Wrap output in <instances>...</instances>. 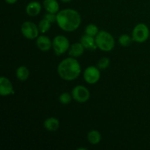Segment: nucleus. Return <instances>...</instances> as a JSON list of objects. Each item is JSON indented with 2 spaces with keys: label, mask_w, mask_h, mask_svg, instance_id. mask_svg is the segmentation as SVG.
Returning a JSON list of instances; mask_svg holds the SVG:
<instances>
[{
  "label": "nucleus",
  "mask_w": 150,
  "mask_h": 150,
  "mask_svg": "<svg viewBox=\"0 0 150 150\" xmlns=\"http://www.w3.org/2000/svg\"><path fill=\"white\" fill-rule=\"evenodd\" d=\"M57 23L59 27L65 32H73L80 26L81 17L74 9H64L57 13Z\"/></svg>",
  "instance_id": "obj_1"
},
{
  "label": "nucleus",
  "mask_w": 150,
  "mask_h": 150,
  "mask_svg": "<svg viewBox=\"0 0 150 150\" xmlns=\"http://www.w3.org/2000/svg\"><path fill=\"white\" fill-rule=\"evenodd\" d=\"M57 72L62 79L70 81L79 77L81 73V68L76 58L71 57L61 61L57 67Z\"/></svg>",
  "instance_id": "obj_2"
},
{
  "label": "nucleus",
  "mask_w": 150,
  "mask_h": 150,
  "mask_svg": "<svg viewBox=\"0 0 150 150\" xmlns=\"http://www.w3.org/2000/svg\"><path fill=\"white\" fill-rule=\"evenodd\" d=\"M95 42L98 48L105 52L112 51L115 46V40L114 37L106 31H99L98 35L95 37Z\"/></svg>",
  "instance_id": "obj_3"
},
{
  "label": "nucleus",
  "mask_w": 150,
  "mask_h": 150,
  "mask_svg": "<svg viewBox=\"0 0 150 150\" xmlns=\"http://www.w3.org/2000/svg\"><path fill=\"white\" fill-rule=\"evenodd\" d=\"M131 37L133 40L136 42L142 43L146 42L149 37V27L145 23H139L133 29Z\"/></svg>",
  "instance_id": "obj_4"
},
{
  "label": "nucleus",
  "mask_w": 150,
  "mask_h": 150,
  "mask_svg": "<svg viewBox=\"0 0 150 150\" xmlns=\"http://www.w3.org/2000/svg\"><path fill=\"white\" fill-rule=\"evenodd\" d=\"M52 47L57 56L62 55L70 48V41L64 35H57L53 40Z\"/></svg>",
  "instance_id": "obj_5"
},
{
  "label": "nucleus",
  "mask_w": 150,
  "mask_h": 150,
  "mask_svg": "<svg viewBox=\"0 0 150 150\" xmlns=\"http://www.w3.org/2000/svg\"><path fill=\"white\" fill-rule=\"evenodd\" d=\"M21 31L22 35L29 40L37 39V38L39 36V28L33 22L26 21L23 23Z\"/></svg>",
  "instance_id": "obj_6"
},
{
  "label": "nucleus",
  "mask_w": 150,
  "mask_h": 150,
  "mask_svg": "<svg viewBox=\"0 0 150 150\" xmlns=\"http://www.w3.org/2000/svg\"><path fill=\"white\" fill-rule=\"evenodd\" d=\"M83 76L86 83L94 84L99 81L100 79V71L98 67L89 66L83 71Z\"/></svg>",
  "instance_id": "obj_7"
},
{
  "label": "nucleus",
  "mask_w": 150,
  "mask_h": 150,
  "mask_svg": "<svg viewBox=\"0 0 150 150\" xmlns=\"http://www.w3.org/2000/svg\"><path fill=\"white\" fill-rule=\"evenodd\" d=\"M71 95L73 99L79 103L86 102L90 98V92L89 89L82 85L75 86L72 90Z\"/></svg>",
  "instance_id": "obj_8"
},
{
  "label": "nucleus",
  "mask_w": 150,
  "mask_h": 150,
  "mask_svg": "<svg viewBox=\"0 0 150 150\" xmlns=\"http://www.w3.org/2000/svg\"><path fill=\"white\" fill-rule=\"evenodd\" d=\"M12 94H14V89L11 81L7 78L1 76L0 78V95L7 96Z\"/></svg>",
  "instance_id": "obj_9"
},
{
  "label": "nucleus",
  "mask_w": 150,
  "mask_h": 150,
  "mask_svg": "<svg viewBox=\"0 0 150 150\" xmlns=\"http://www.w3.org/2000/svg\"><path fill=\"white\" fill-rule=\"evenodd\" d=\"M36 44L38 48L41 51L45 52V51H48L52 48L53 42L48 37L45 35H40L37 38Z\"/></svg>",
  "instance_id": "obj_10"
},
{
  "label": "nucleus",
  "mask_w": 150,
  "mask_h": 150,
  "mask_svg": "<svg viewBox=\"0 0 150 150\" xmlns=\"http://www.w3.org/2000/svg\"><path fill=\"white\" fill-rule=\"evenodd\" d=\"M26 14L31 17L38 16L41 12V4L37 1H31L26 6Z\"/></svg>",
  "instance_id": "obj_11"
},
{
  "label": "nucleus",
  "mask_w": 150,
  "mask_h": 150,
  "mask_svg": "<svg viewBox=\"0 0 150 150\" xmlns=\"http://www.w3.org/2000/svg\"><path fill=\"white\" fill-rule=\"evenodd\" d=\"M85 48L81 42H75V43L72 44L70 45V48L68 50L69 54L71 57H75V58H78L80 57L82 54L84 52Z\"/></svg>",
  "instance_id": "obj_12"
},
{
  "label": "nucleus",
  "mask_w": 150,
  "mask_h": 150,
  "mask_svg": "<svg viewBox=\"0 0 150 150\" xmlns=\"http://www.w3.org/2000/svg\"><path fill=\"white\" fill-rule=\"evenodd\" d=\"M80 42H81L82 45L86 49L95 50L98 48L96 45V42H95V37L89 36V35H87L85 34V35L81 37V38L80 40Z\"/></svg>",
  "instance_id": "obj_13"
},
{
  "label": "nucleus",
  "mask_w": 150,
  "mask_h": 150,
  "mask_svg": "<svg viewBox=\"0 0 150 150\" xmlns=\"http://www.w3.org/2000/svg\"><path fill=\"white\" fill-rule=\"evenodd\" d=\"M44 127L50 132L57 131L59 127V121L55 117H49L44 121Z\"/></svg>",
  "instance_id": "obj_14"
},
{
  "label": "nucleus",
  "mask_w": 150,
  "mask_h": 150,
  "mask_svg": "<svg viewBox=\"0 0 150 150\" xmlns=\"http://www.w3.org/2000/svg\"><path fill=\"white\" fill-rule=\"evenodd\" d=\"M43 7L48 13L57 14L59 11V4L57 0H44Z\"/></svg>",
  "instance_id": "obj_15"
},
{
  "label": "nucleus",
  "mask_w": 150,
  "mask_h": 150,
  "mask_svg": "<svg viewBox=\"0 0 150 150\" xmlns=\"http://www.w3.org/2000/svg\"><path fill=\"white\" fill-rule=\"evenodd\" d=\"M87 140L91 144L96 145L100 142L101 134L98 130H92L87 134Z\"/></svg>",
  "instance_id": "obj_16"
},
{
  "label": "nucleus",
  "mask_w": 150,
  "mask_h": 150,
  "mask_svg": "<svg viewBox=\"0 0 150 150\" xmlns=\"http://www.w3.org/2000/svg\"><path fill=\"white\" fill-rule=\"evenodd\" d=\"M16 76L21 81H25L29 77V70L26 66H20L16 70Z\"/></svg>",
  "instance_id": "obj_17"
},
{
  "label": "nucleus",
  "mask_w": 150,
  "mask_h": 150,
  "mask_svg": "<svg viewBox=\"0 0 150 150\" xmlns=\"http://www.w3.org/2000/svg\"><path fill=\"white\" fill-rule=\"evenodd\" d=\"M99 32V29H98V26L95 24H92V23H90V24L87 25L85 28V34L87 35H89V36L92 37H95Z\"/></svg>",
  "instance_id": "obj_18"
},
{
  "label": "nucleus",
  "mask_w": 150,
  "mask_h": 150,
  "mask_svg": "<svg viewBox=\"0 0 150 150\" xmlns=\"http://www.w3.org/2000/svg\"><path fill=\"white\" fill-rule=\"evenodd\" d=\"M133 38L128 35H122L119 38V43L123 47H127L133 42Z\"/></svg>",
  "instance_id": "obj_19"
},
{
  "label": "nucleus",
  "mask_w": 150,
  "mask_h": 150,
  "mask_svg": "<svg viewBox=\"0 0 150 150\" xmlns=\"http://www.w3.org/2000/svg\"><path fill=\"white\" fill-rule=\"evenodd\" d=\"M51 26V23L45 18L41 20L40 21L39 24H38V28H39V31L40 33H45L48 32L50 29Z\"/></svg>",
  "instance_id": "obj_20"
},
{
  "label": "nucleus",
  "mask_w": 150,
  "mask_h": 150,
  "mask_svg": "<svg viewBox=\"0 0 150 150\" xmlns=\"http://www.w3.org/2000/svg\"><path fill=\"white\" fill-rule=\"evenodd\" d=\"M72 95H70L68 92H63L59 97V100L63 105H67L70 103L72 100Z\"/></svg>",
  "instance_id": "obj_21"
},
{
  "label": "nucleus",
  "mask_w": 150,
  "mask_h": 150,
  "mask_svg": "<svg viewBox=\"0 0 150 150\" xmlns=\"http://www.w3.org/2000/svg\"><path fill=\"white\" fill-rule=\"evenodd\" d=\"M110 65V60L107 57H103L98 61V67L100 70H105Z\"/></svg>",
  "instance_id": "obj_22"
},
{
  "label": "nucleus",
  "mask_w": 150,
  "mask_h": 150,
  "mask_svg": "<svg viewBox=\"0 0 150 150\" xmlns=\"http://www.w3.org/2000/svg\"><path fill=\"white\" fill-rule=\"evenodd\" d=\"M57 14H55V13H48L47 14H45V16H44L43 18H45V20H47L48 21H49L51 23H55V22H57Z\"/></svg>",
  "instance_id": "obj_23"
},
{
  "label": "nucleus",
  "mask_w": 150,
  "mask_h": 150,
  "mask_svg": "<svg viewBox=\"0 0 150 150\" xmlns=\"http://www.w3.org/2000/svg\"><path fill=\"white\" fill-rule=\"evenodd\" d=\"M7 4H13L15 3H16L18 1V0H4Z\"/></svg>",
  "instance_id": "obj_24"
},
{
  "label": "nucleus",
  "mask_w": 150,
  "mask_h": 150,
  "mask_svg": "<svg viewBox=\"0 0 150 150\" xmlns=\"http://www.w3.org/2000/svg\"><path fill=\"white\" fill-rule=\"evenodd\" d=\"M62 2H70V1H71L72 0H61Z\"/></svg>",
  "instance_id": "obj_25"
},
{
  "label": "nucleus",
  "mask_w": 150,
  "mask_h": 150,
  "mask_svg": "<svg viewBox=\"0 0 150 150\" xmlns=\"http://www.w3.org/2000/svg\"><path fill=\"white\" fill-rule=\"evenodd\" d=\"M79 149V150H81V149H86V148H79V149Z\"/></svg>",
  "instance_id": "obj_26"
}]
</instances>
